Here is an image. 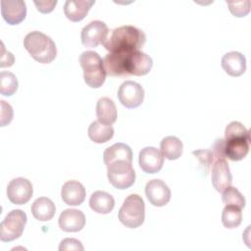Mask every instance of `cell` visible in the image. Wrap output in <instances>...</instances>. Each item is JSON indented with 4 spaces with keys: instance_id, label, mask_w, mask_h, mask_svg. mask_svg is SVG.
<instances>
[{
    "instance_id": "obj_1",
    "label": "cell",
    "mask_w": 251,
    "mask_h": 251,
    "mask_svg": "<svg viewBox=\"0 0 251 251\" xmlns=\"http://www.w3.org/2000/svg\"><path fill=\"white\" fill-rule=\"evenodd\" d=\"M104 69L111 76L147 75L153 66L151 57L140 50L110 52L103 59Z\"/></svg>"
},
{
    "instance_id": "obj_2",
    "label": "cell",
    "mask_w": 251,
    "mask_h": 251,
    "mask_svg": "<svg viewBox=\"0 0 251 251\" xmlns=\"http://www.w3.org/2000/svg\"><path fill=\"white\" fill-rule=\"evenodd\" d=\"M146 41L143 30L133 25H122L112 30L104 42V47L109 52L139 50Z\"/></svg>"
},
{
    "instance_id": "obj_3",
    "label": "cell",
    "mask_w": 251,
    "mask_h": 251,
    "mask_svg": "<svg viewBox=\"0 0 251 251\" xmlns=\"http://www.w3.org/2000/svg\"><path fill=\"white\" fill-rule=\"evenodd\" d=\"M225 155L231 161H240L249 152L250 133L239 122L229 123L225 130Z\"/></svg>"
},
{
    "instance_id": "obj_4",
    "label": "cell",
    "mask_w": 251,
    "mask_h": 251,
    "mask_svg": "<svg viewBox=\"0 0 251 251\" xmlns=\"http://www.w3.org/2000/svg\"><path fill=\"white\" fill-rule=\"evenodd\" d=\"M24 46L35 61L42 64L51 63L57 55V48L53 39L37 30L25 35Z\"/></svg>"
},
{
    "instance_id": "obj_5",
    "label": "cell",
    "mask_w": 251,
    "mask_h": 251,
    "mask_svg": "<svg viewBox=\"0 0 251 251\" xmlns=\"http://www.w3.org/2000/svg\"><path fill=\"white\" fill-rule=\"evenodd\" d=\"M85 83L92 88H99L106 79L103 59L94 51H84L79 56Z\"/></svg>"
},
{
    "instance_id": "obj_6",
    "label": "cell",
    "mask_w": 251,
    "mask_h": 251,
    "mask_svg": "<svg viewBox=\"0 0 251 251\" xmlns=\"http://www.w3.org/2000/svg\"><path fill=\"white\" fill-rule=\"evenodd\" d=\"M145 219V204L143 199L138 194L128 195L120 211V222L129 228H136L140 226Z\"/></svg>"
},
{
    "instance_id": "obj_7",
    "label": "cell",
    "mask_w": 251,
    "mask_h": 251,
    "mask_svg": "<svg viewBox=\"0 0 251 251\" xmlns=\"http://www.w3.org/2000/svg\"><path fill=\"white\" fill-rule=\"evenodd\" d=\"M107 176L110 183L118 189H126L135 181V172L132 162L118 160L107 166Z\"/></svg>"
},
{
    "instance_id": "obj_8",
    "label": "cell",
    "mask_w": 251,
    "mask_h": 251,
    "mask_svg": "<svg viewBox=\"0 0 251 251\" xmlns=\"http://www.w3.org/2000/svg\"><path fill=\"white\" fill-rule=\"evenodd\" d=\"M26 215L24 211L16 209L7 214L0 224V239L4 242L19 238L26 224Z\"/></svg>"
},
{
    "instance_id": "obj_9",
    "label": "cell",
    "mask_w": 251,
    "mask_h": 251,
    "mask_svg": "<svg viewBox=\"0 0 251 251\" xmlns=\"http://www.w3.org/2000/svg\"><path fill=\"white\" fill-rule=\"evenodd\" d=\"M108 32V26L104 22L98 20L92 21L81 30V43L85 47H97L99 44H104V42L107 40Z\"/></svg>"
},
{
    "instance_id": "obj_10",
    "label": "cell",
    "mask_w": 251,
    "mask_h": 251,
    "mask_svg": "<svg viewBox=\"0 0 251 251\" xmlns=\"http://www.w3.org/2000/svg\"><path fill=\"white\" fill-rule=\"evenodd\" d=\"M119 101L126 108L133 109L140 106L144 99L143 87L132 80L123 82L118 90Z\"/></svg>"
},
{
    "instance_id": "obj_11",
    "label": "cell",
    "mask_w": 251,
    "mask_h": 251,
    "mask_svg": "<svg viewBox=\"0 0 251 251\" xmlns=\"http://www.w3.org/2000/svg\"><path fill=\"white\" fill-rule=\"evenodd\" d=\"M33 193L31 182L25 177L12 179L7 187L8 199L16 205H23L29 201Z\"/></svg>"
},
{
    "instance_id": "obj_12",
    "label": "cell",
    "mask_w": 251,
    "mask_h": 251,
    "mask_svg": "<svg viewBox=\"0 0 251 251\" xmlns=\"http://www.w3.org/2000/svg\"><path fill=\"white\" fill-rule=\"evenodd\" d=\"M145 194L149 202L156 207H162L169 203L171 190L161 179H151L146 183Z\"/></svg>"
},
{
    "instance_id": "obj_13",
    "label": "cell",
    "mask_w": 251,
    "mask_h": 251,
    "mask_svg": "<svg viewBox=\"0 0 251 251\" xmlns=\"http://www.w3.org/2000/svg\"><path fill=\"white\" fill-rule=\"evenodd\" d=\"M138 162L142 171L147 174H155L163 168L164 157L157 148L147 146L139 152Z\"/></svg>"
},
{
    "instance_id": "obj_14",
    "label": "cell",
    "mask_w": 251,
    "mask_h": 251,
    "mask_svg": "<svg viewBox=\"0 0 251 251\" xmlns=\"http://www.w3.org/2000/svg\"><path fill=\"white\" fill-rule=\"evenodd\" d=\"M1 15L12 25H19L26 16V6L23 0H2Z\"/></svg>"
},
{
    "instance_id": "obj_15",
    "label": "cell",
    "mask_w": 251,
    "mask_h": 251,
    "mask_svg": "<svg viewBox=\"0 0 251 251\" xmlns=\"http://www.w3.org/2000/svg\"><path fill=\"white\" fill-rule=\"evenodd\" d=\"M212 184L218 192H223L231 185L232 176L226 159H217L212 167Z\"/></svg>"
},
{
    "instance_id": "obj_16",
    "label": "cell",
    "mask_w": 251,
    "mask_h": 251,
    "mask_svg": "<svg viewBox=\"0 0 251 251\" xmlns=\"http://www.w3.org/2000/svg\"><path fill=\"white\" fill-rule=\"evenodd\" d=\"M85 225L84 214L76 209H67L59 217V226L67 232H76L81 230Z\"/></svg>"
},
{
    "instance_id": "obj_17",
    "label": "cell",
    "mask_w": 251,
    "mask_h": 251,
    "mask_svg": "<svg viewBox=\"0 0 251 251\" xmlns=\"http://www.w3.org/2000/svg\"><path fill=\"white\" fill-rule=\"evenodd\" d=\"M61 196L67 205L78 206L85 199V188L77 180H68L62 186Z\"/></svg>"
},
{
    "instance_id": "obj_18",
    "label": "cell",
    "mask_w": 251,
    "mask_h": 251,
    "mask_svg": "<svg viewBox=\"0 0 251 251\" xmlns=\"http://www.w3.org/2000/svg\"><path fill=\"white\" fill-rule=\"evenodd\" d=\"M222 68L230 76H239L246 71V59L239 52H227L222 58Z\"/></svg>"
},
{
    "instance_id": "obj_19",
    "label": "cell",
    "mask_w": 251,
    "mask_h": 251,
    "mask_svg": "<svg viewBox=\"0 0 251 251\" xmlns=\"http://www.w3.org/2000/svg\"><path fill=\"white\" fill-rule=\"evenodd\" d=\"M95 0H67L64 5V13L72 22H79L85 18Z\"/></svg>"
},
{
    "instance_id": "obj_20",
    "label": "cell",
    "mask_w": 251,
    "mask_h": 251,
    "mask_svg": "<svg viewBox=\"0 0 251 251\" xmlns=\"http://www.w3.org/2000/svg\"><path fill=\"white\" fill-rule=\"evenodd\" d=\"M90 208L98 214H109L115 206L114 197L105 191H95L91 194L89 199Z\"/></svg>"
},
{
    "instance_id": "obj_21",
    "label": "cell",
    "mask_w": 251,
    "mask_h": 251,
    "mask_svg": "<svg viewBox=\"0 0 251 251\" xmlns=\"http://www.w3.org/2000/svg\"><path fill=\"white\" fill-rule=\"evenodd\" d=\"M32 216L41 222L50 221L56 212V207L53 201L47 197L37 198L31 205Z\"/></svg>"
},
{
    "instance_id": "obj_22",
    "label": "cell",
    "mask_w": 251,
    "mask_h": 251,
    "mask_svg": "<svg viewBox=\"0 0 251 251\" xmlns=\"http://www.w3.org/2000/svg\"><path fill=\"white\" fill-rule=\"evenodd\" d=\"M103 160L106 166L118 160L132 162V151L130 147L125 143H115L104 151Z\"/></svg>"
},
{
    "instance_id": "obj_23",
    "label": "cell",
    "mask_w": 251,
    "mask_h": 251,
    "mask_svg": "<svg viewBox=\"0 0 251 251\" xmlns=\"http://www.w3.org/2000/svg\"><path fill=\"white\" fill-rule=\"evenodd\" d=\"M96 116L98 121L103 124H114L117 120V108L114 101L109 97H101L97 101Z\"/></svg>"
},
{
    "instance_id": "obj_24",
    "label": "cell",
    "mask_w": 251,
    "mask_h": 251,
    "mask_svg": "<svg viewBox=\"0 0 251 251\" xmlns=\"http://www.w3.org/2000/svg\"><path fill=\"white\" fill-rule=\"evenodd\" d=\"M89 138L95 143H104L114 136V128L111 125L94 121L90 124L87 130Z\"/></svg>"
},
{
    "instance_id": "obj_25",
    "label": "cell",
    "mask_w": 251,
    "mask_h": 251,
    "mask_svg": "<svg viewBox=\"0 0 251 251\" xmlns=\"http://www.w3.org/2000/svg\"><path fill=\"white\" fill-rule=\"evenodd\" d=\"M160 148L164 158L168 160H176L182 154L183 145L179 138L169 135L162 139L160 143Z\"/></svg>"
},
{
    "instance_id": "obj_26",
    "label": "cell",
    "mask_w": 251,
    "mask_h": 251,
    "mask_svg": "<svg viewBox=\"0 0 251 251\" xmlns=\"http://www.w3.org/2000/svg\"><path fill=\"white\" fill-rule=\"evenodd\" d=\"M242 221L241 209L231 205H226L222 213V223L226 228L237 227Z\"/></svg>"
},
{
    "instance_id": "obj_27",
    "label": "cell",
    "mask_w": 251,
    "mask_h": 251,
    "mask_svg": "<svg viewBox=\"0 0 251 251\" xmlns=\"http://www.w3.org/2000/svg\"><path fill=\"white\" fill-rule=\"evenodd\" d=\"M19 83L16 75L10 72L0 73V93L4 96L13 95L18 89Z\"/></svg>"
},
{
    "instance_id": "obj_28",
    "label": "cell",
    "mask_w": 251,
    "mask_h": 251,
    "mask_svg": "<svg viewBox=\"0 0 251 251\" xmlns=\"http://www.w3.org/2000/svg\"><path fill=\"white\" fill-rule=\"evenodd\" d=\"M222 200L225 203V205H231L238 207L240 209L244 208L246 204L244 196L240 193V191L237 188L233 186H228L223 191Z\"/></svg>"
},
{
    "instance_id": "obj_29",
    "label": "cell",
    "mask_w": 251,
    "mask_h": 251,
    "mask_svg": "<svg viewBox=\"0 0 251 251\" xmlns=\"http://www.w3.org/2000/svg\"><path fill=\"white\" fill-rule=\"evenodd\" d=\"M230 13L235 17H245L250 11V1L226 2Z\"/></svg>"
},
{
    "instance_id": "obj_30",
    "label": "cell",
    "mask_w": 251,
    "mask_h": 251,
    "mask_svg": "<svg viewBox=\"0 0 251 251\" xmlns=\"http://www.w3.org/2000/svg\"><path fill=\"white\" fill-rule=\"evenodd\" d=\"M192 154L195 155L199 159L201 165L204 166L205 171L208 172V170L212 166L211 164L214 161V156H213L212 151H210V150H197V151H193Z\"/></svg>"
},
{
    "instance_id": "obj_31",
    "label": "cell",
    "mask_w": 251,
    "mask_h": 251,
    "mask_svg": "<svg viewBox=\"0 0 251 251\" xmlns=\"http://www.w3.org/2000/svg\"><path fill=\"white\" fill-rule=\"evenodd\" d=\"M81 242L75 238H65L61 241L59 250L60 251H69V250H83Z\"/></svg>"
},
{
    "instance_id": "obj_32",
    "label": "cell",
    "mask_w": 251,
    "mask_h": 251,
    "mask_svg": "<svg viewBox=\"0 0 251 251\" xmlns=\"http://www.w3.org/2000/svg\"><path fill=\"white\" fill-rule=\"evenodd\" d=\"M1 104V126H5L10 124L13 119V109L10 104L6 103L4 100L0 101Z\"/></svg>"
},
{
    "instance_id": "obj_33",
    "label": "cell",
    "mask_w": 251,
    "mask_h": 251,
    "mask_svg": "<svg viewBox=\"0 0 251 251\" xmlns=\"http://www.w3.org/2000/svg\"><path fill=\"white\" fill-rule=\"evenodd\" d=\"M34 4L37 8V10L43 14L50 13L54 10L57 0H52V1H34Z\"/></svg>"
},
{
    "instance_id": "obj_34",
    "label": "cell",
    "mask_w": 251,
    "mask_h": 251,
    "mask_svg": "<svg viewBox=\"0 0 251 251\" xmlns=\"http://www.w3.org/2000/svg\"><path fill=\"white\" fill-rule=\"evenodd\" d=\"M14 64V56L11 52L6 51L3 44H2V55H1V61H0V67H11Z\"/></svg>"
}]
</instances>
